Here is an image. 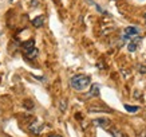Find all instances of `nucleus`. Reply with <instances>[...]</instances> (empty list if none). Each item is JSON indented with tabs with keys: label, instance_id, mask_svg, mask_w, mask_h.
Wrapping results in <instances>:
<instances>
[{
	"label": "nucleus",
	"instance_id": "obj_10",
	"mask_svg": "<svg viewBox=\"0 0 146 137\" xmlns=\"http://www.w3.org/2000/svg\"><path fill=\"white\" fill-rule=\"evenodd\" d=\"M110 133H111V134H113L114 137H122V136H121V133L118 132L117 129H110Z\"/></svg>",
	"mask_w": 146,
	"mask_h": 137
},
{
	"label": "nucleus",
	"instance_id": "obj_14",
	"mask_svg": "<svg viewBox=\"0 0 146 137\" xmlns=\"http://www.w3.org/2000/svg\"><path fill=\"white\" fill-rule=\"evenodd\" d=\"M145 20H146V13H145Z\"/></svg>",
	"mask_w": 146,
	"mask_h": 137
},
{
	"label": "nucleus",
	"instance_id": "obj_1",
	"mask_svg": "<svg viewBox=\"0 0 146 137\" xmlns=\"http://www.w3.org/2000/svg\"><path fill=\"white\" fill-rule=\"evenodd\" d=\"M91 84V80H90V77L87 75H74L72 78L70 80V85L71 88L76 90V92H83L84 89H87Z\"/></svg>",
	"mask_w": 146,
	"mask_h": 137
},
{
	"label": "nucleus",
	"instance_id": "obj_9",
	"mask_svg": "<svg viewBox=\"0 0 146 137\" xmlns=\"http://www.w3.org/2000/svg\"><path fill=\"white\" fill-rule=\"evenodd\" d=\"M125 109L129 112V113H137L139 110V106H131V105H125Z\"/></svg>",
	"mask_w": 146,
	"mask_h": 137
},
{
	"label": "nucleus",
	"instance_id": "obj_4",
	"mask_svg": "<svg viewBox=\"0 0 146 137\" xmlns=\"http://www.w3.org/2000/svg\"><path fill=\"white\" fill-rule=\"evenodd\" d=\"M141 40H142V38L141 36H137V38H133V39L130 40L127 43V50L130 51V53H134L135 50H137V47H138V44L141 43Z\"/></svg>",
	"mask_w": 146,
	"mask_h": 137
},
{
	"label": "nucleus",
	"instance_id": "obj_2",
	"mask_svg": "<svg viewBox=\"0 0 146 137\" xmlns=\"http://www.w3.org/2000/svg\"><path fill=\"white\" fill-rule=\"evenodd\" d=\"M23 53H24V57H26L27 59H35V58L38 57L39 51H38V49L35 47V42L32 39L27 40V42L23 43Z\"/></svg>",
	"mask_w": 146,
	"mask_h": 137
},
{
	"label": "nucleus",
	"instance_id": "obj_11",
	"mask_svg": "<svg viewBox=\"0 0 146 137\" xmlns=\"http://www.w3.org/2000/svg\"><path fill=\"white\" fill-rule=\"evenodd\" d=\"M138 137H146V130H142V132L138 134Z\"/></svg>",
	"mask_w": 146,
	"mask_h": 137
},
{
	"label": "nucleus",
	"instance_id": "obj_3",
	"mask_svg": "<svg viewBox=\"0 0 146 137\" xmlns=\"http://www.w3.org/2000/svg\"><path fill=\"white\" fill-rule=\"evenodd\" d=\"M137 36H139V30H138L137 27H126L123 31V36H122V39L123 40H127V43L130 42V40L133 39V38H137Z\"/></svg>",
	"mask_w": 146,
	"mask_h": 137
},
{
	"label": "nucleus",
	"instance_id": "obj_7",
	"mask_svg": "<svg viewBox=\"0 0 146 137\" xmlns=\"http://www.w3.org/2000/svg\"><path fill=\"white\" fill-rule=\"evenodd\" d=\"M44 16H38V18H35L34 20H32V26L36 27V28H39V27H42L43 24H44Z\"/></svg>",
	"mask_w": 146,
	"mask_h": 137
},
{
	"label": "nucleus",
	"instance_id": "obj_12",
	"mask_svg": "<svg viewBox=\"0 0 146 137\" xmlns=\"http://www.w3.org/2000/svg\"><path fill=\"white\" fill-rule=\"evenodd\" d=\"M139 71L141 73H146V67H139Z\"/></svg>",
	"mask_w": 146,
	"mask_h": 137
},
{
	"label": "nucleus",
	"instance_id": "obj_5",
	"mask_svg": "<svg viewBox=\"0 0 146 137\" xmlns=\"http://www.w3.org/2000/svg\"><path fill=\"white\" fill-rule=\"evenodd\" d=\"M30 129H31L32 133H35V134H39V133L43 130V124H42V122H39V121H34V124L30 126Z\"/></svg>",
	"mask_w": 146,
	"mask_h": 137
},
{
	"label": "nucleus",
	"instance_id": "obj_6",
	"mask_svg": "<svg viewBox=\"0 0 146 137\" xmlns=\"http://www.w3.org/2000/svg\"><path fill=\"white\" fill-rule=\"evenodd\" d=\"M99 89L101 86L98 84H94L91 88H90V92L87 93V97H98L99 96Z\"/></svg>",
	"mask_w": 146,
	"mask_h": 137
},
{
	"label": "nucleus",
	"instance_id": "obj_13",
	"mask_svg": "<svg viewBox=\"0 0 146 137\" xmlns=\"http://www.w3.org/2000/svg\"><path fill=\"white\" fill-rule=\"evenodd\" d=\"M50 137H62V136H58V134H52V136H50Z\"/></svg>",
	"mask_w": 146,
	"mask_h": 137
},
{
	"label": "nucleus",
	"instance_id": "obj_8",
	"mask_svg": "<svg viewBox=\"0 0 146 137\" xmlns=\"http://www.w3.org/2000/svg\"><path fill=\"white\" fill-rule=\"evenodd\" d=\"M94 124L98 125V126H102V128H105V126H107L109 121H107L106 118H97V120H94Z\"/></svg>",
	"mask_w": 146,
	"mask_h": 137
}]
</instances>
